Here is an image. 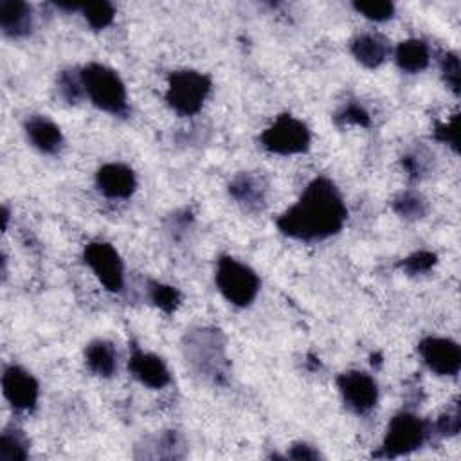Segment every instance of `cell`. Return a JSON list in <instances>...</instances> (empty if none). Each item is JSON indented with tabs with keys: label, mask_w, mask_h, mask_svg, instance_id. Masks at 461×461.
<instances>
[{
	"label": "cell",
	"mask_w": 461,
	"mask_h": 461,
	"mask_svg": "<svg viewBox=\"0 0 461 461\" xmlns=\"http://www.w3.org/2000/svg\"><path fill=\"white\" fill-rule=\"evenodd\" d=\"M348 207L344 198L326 176L313 178L299 196L276 221L277 229L299 241H321L339 234L346 223Z\"/></svg>",
	"instance_id": "obj_1"
},
{
	"label": "cell",
	"mask_w": 461,
	"mask_h": 461,
	"mask_svg": "<svg viewBox=\"0 0 461 461\" xmlns=\"http://www.w3.org/2000/svg\"><path fill=\"white\" fill-rule=\"evenodd\" d=\"M85 95L94 106L112 115H126L128 94L121 76L101 63H88L81 68Z\"/></svg>",
	"instance_id": "obj_2"
},
{
	"label": "cell",
	"mask_w": 461,
	"mask_h": 461,
	"mask_svg": "<svg viewBox=\"0 0 461 461\" xmlns=\"http://www.w3.org/2000/svg\"><path fill=\"white\" fill-rule=\"evenodd\" d=\"M430 423L409 411L396 412L385 429L382 447L375 454L376 457H400L418 450L430 434Z\"/></svg>",
	"instance_id": "obj_3"
},
{
	"label": "cell",
	"mask_w": 461,
	"mask_h": 461,
	"mask_svg": "<svg viewBox=\"0 0 461 461\" xmlns=\"http://www.w3.org/2000/svg\"><path fill=\"white\" fill-rule=\"evenodd\" d=\"M211 77L193 68L175 70L167 77L166 103L178 115L191 117L198 113L211 94Z\"/></svg>",
	"instance_id": "obj_4"
},
{
	"label": "cell",
	"mask_w": 461,
	"mask_h": 461,
	"mask_svg": "<svg viewBox=\"0 0 461 461\" xmlns=\"http://www.w3.org/2000/svg\"><path fill=\"white\" fill-rule=\"evenodd\" d=\"M220 294L238 308H245L254 303L261 281L258 274L245 263L232 256H220L214 274Z\"/></svg>",
	"instance_id": "obj_5"
},
{
	"label": "cell",
	"mask_w": 461,
	"mask_h": 461,
	"mask_svg": "<svg viewBox=\"0 0 461 461\" xmlns=\"http://www.w3.org/2000/svg\"><path fill=\"white\" fill-rule=\"evenodd\" d=\"M185 362H189L196 373L211 378L214 382H221L225 376V348L220 339L218 330L200 328L189 331L185 335Z\"/></svg>",
	"instance_id": "obj_6"
},
{
	"label": "cell",
	"mask_w": 461,
	"mask_h": 461,
	"mask_svg": "<svg viewBox=\"0 0 461 461\" xmlns=\"http://www.w3.org/2000/svg\"><path fill=\"white\" fill-rule=\"evenodd\" d=\"M259 142L267 151L276 155H299L310 149L312 133L301 119L283 113L263 130Z\"/></svg>",
	"instance_id": "obj_7"
},
{
	"label": "cell",
	"mask_w": 461,
	"mask_h": 461,
	"mask_svg": "<svg viewBox=\"0 0 461 461\" xmlns=\"http://www.w3.org/2000/svg\"><path fill=\"white\" fill-rule=\"evenodd\" d=\"M83 261L108 292L117 294L124 288V263L112 243L103 240L86 243Z\"/></svg>",
	"instance_id": "obj_8"
},
{
	"label": "cell",
	"mask_w": 461,
	"mask_h": 461,
	"mask_svg": "<svg viewBox=\"0 0 461 461\" xmlns=\"http://www.w3.org/2000/svg\"><path fill=\"white\" fill-rule=\"evenodd\" d=\"M337 387L344 403L358 414L369 412L378 403V384L366 371L351 369L340 373L337 376Z\"/></svg>",
	"instance_id": "obj_9"
},
{
	"label": "cell",
	"mask_w": 461,
	"mask_h": 461,
	"mask_svg": "<svg viewBox=\"0 0 461 461\" xmlns=\"http://www.w3.org/2000/svg\"><path fill=\"white\" fill-rule=\"evenodd\" d=\"M418 353L423 364L438 376H456L461 369L459 344L448 337L429 335L421 339Z\"/></svg>",
	"instance_id": "obj_10"
},
{
	"label": "cell",
	"mask_w": 461,
	"mask_h": 461,
	"mask_svg": "<svg viewBox=\"0 0 461 461\" xmlns=\"http://www.w3.org/2000/svg\"><path fill=\"white\" fill-rule=\"evenodd\" d=\"M2 391L5 400L18 411H32L40 396L36 378L27 369L14 364L4 369Z\"/></svg>",
	"instance_id": "obj_11"
},
{
	"label": "cell",
	"mask_w": 461,
	"mask_h": 461,
	"mask_svg": "<svg viewBox=\"0 0 461 461\" xmlns=\"http://www.w3.org/2000/svg\"><path fill=\"white\" fill-rule=\"evenodd\" d=\"M95 185L108 198H130L137 189V176L130 166L108 162L97 169Z\"/></svg>",
	"instance_id": "obj_12"
},
{
	"label": "cell",
	"mask_w": 461,
	"mask_h": 461,
	"mask_svg": "<svg viewBox=\"0 0 461 461\" xmlns=\"http://www.w3.org/2000/svg\"><path fill=\"white\" fill-rule=\"evenodd\" d=\"M229 194L247 212H258L267 203V182L258 173L241 171L230 180Z\"/></svg>",
	"instance_id": "obj_13"
},
{
	"label": "cell",
	"mask_w": 461,
	"mask_h": 461,
	"mask_svg": "<svg viewBox=\"0 0 461 461\" xmlns=\"http://www.w3.org/2000/svg\"><path fill=\"white\" fill-rule=\"evenodd\" d=\"M128 369L135 380H139L142 385L149 389H162L171 380L166 362L158 355L142 351L139 348L131 349Z\"/></svg>",
	"instance_id": "obj_14"
},
{
	"label": "cell",
	"mask_w": 461,
	"mask_h": 461,
	"mask_svg": "<svg viewBox=\"0 0 461 461\" xmlns=\"http://www.w3.org/2000/svg\"><path fill=\"white\" fill-rule=\"evenodd\" d=\"M27 140L41 153L56 155L63 146V133L56 122L45 115H32L25 121Z\"/></svg>",
	"instance_id": "obj_15"
},
{
	"label": "cell",
	"mask_w": 461,
	"mask_h": 461,
	"mask_svg": "<svg viewBox=\"0 0 461 461\" xmlns=\"http://www.w3.org/2000/svg\"><path fill=\"white\" fill-rule=\"evenodd\" d=\"M349 50L360 65L366 68H376L389 58L391 45L387 38L378 32H364L353 38Z\"/></svg>",
	"instance_id": "obj_16"
},
{
	"label": "cell",
	"mask_w": 461,
	"mask_h": 461,
	"mask_svg": "<svg viewBox=\"0 0 461 461\" xmlns=\"http://www.w3.org/2000/svg\"><path fill=\"white\" fill-rule=\"evenodd\" d=\"M0 27H2V32L11 38H22L29 34L32 29L31 5L20 0H2Z\"/></svg>",
	"instance_id": "obj_17"
},
{
	"label": "cell",
	"mask_w": 461,
	"mask_h": 461,
	"mask_svg": "<svg viewBox=\"0 0 461 461\" xmlns=\"http://www.w3.org/2000/svg\"><path fill=\"white\" fill-rule=\"evenodd\" d=\"M394 61L400 70L409 74H418L429 67L430 50L423 40L409 38L396 45Z\"/></svg>",
	"instance_id": "obj_18"
},
{
	"label": "cell",
	"mask_w": 461,
	"mask_h": 461,
	"mask_svg": "<svg viewBox=\"0 0 461 461\" xmlns=\"http://www.w3.org/2000/svg\"><path fill=\"white\" fill-rule=\"evenodd\" d=\"M85 362L94 375L110 378L117 371V351L112 342L97 339L85 348Z\"/></svg>",
	"instance_id": "obj_19"
},
{
	"label": "cell",
	"mask_w": 461,
	"mask_h": 461,
	"mask_svg": "<svg viewBox=\"0 0 461 461\" xmlns=\"http://www.w3.org/2000/svg\"><path fill=\"white\" fill-rule=\"evenodd\" d=\"M29 456V441L22 430L11 427L0 434V461H23Z\"/></svg>",
	"instance_id": "obj_20"
},
{
	"label": "cell",
	"mask_w": 461,
	"mask_h": 461,
	"mask_svg": "<svg viewBox=\"0 0 461 461\" xmlns=\"http://www.w3.org/2000/svg\"><path fill=\"white\" fill-rule=\"evenodd\" d=\"M393 211L405 220H420L427 214V200L412 189L402 191L393 198Z\"/></svg>",
	"instance_id": "obj_21"
},
{
	"label": "cell",
	"mask_w": 461,
	"mask_h": 461,
	"mask_svg": "<svg viewBox=\"0 0 461 461\" xmlns=\"http://www.w3.org/2000/svg\"><path fill=\"white\" fill-rule=\"evenodd\" d=\"M79 11L83 13L86 23L95 31L108 27L115 16V7L110 2H86L81 4Z\"/></svg>",
	"instance_id": "obj_22"
},
{
	"label": "cell",
	"mask_w": 461,
	"mask_h": 461,
	"mask_svg": "<svg viewBox=\"0 0 461 461\" xmlns=\"http://www.w3.org/2000/svg\"><path fill=\"white\" fill-rule=\"evenodd\" d=\"M149 299L151 303L162 310L164 313H173L178 306H180V301H182V295L180 292L171 286V285H164V283H157V281H151L149 283Z\"/></svg>",
	"instance_id": "obj_23"
},
{
	"label": "cell",
	"mask_w": 461,
	"mask_h": 461,
	"mask_svg": "<svg viewBox=\"0 0 461 461\" xmlns=\"http://www.w3.org/2000/svg\"><path fill=\"white\" fill-rule=\"evenodd\" d=\"M58 90L61 94V97L74 104L77 101H81L85 97V86H83V79H81V68H68V70H61L58 76Z\"/></svg>",
	"instance_id": "obj_24"
},
{
	"label": "cell",
	"mask_w": 461,
	"mask_h": 461,
	"mask_svg": "<svg viewBox=\"0 0 461 461\" xmlns=\"http://www.w3.org/2000/svg\"><path fill=\"white\" fill-rule=\"evenodd\" d=\"M353 9L371 22H387L394 16V4L387 2V0L355 2Z\"/></svg>",
	"instance_id": "obj_25"
},
{
	"label": "cell",
	"mask_w": 461,
	"mask_h": 461,
	"mask_svg": "<svg viewBox=\"0 0 461 461\" xmlns=\"http://www.w3.org/2000/svg\"><path fill=\"white\" fill-rule=\"evenodd\" d=\"M436 263H438V256L434 252L416 250L400 261V268L407 276H420V274H427Z\"/></svg>",
	"instance_id": "obj_26"
},
{
	"label": "cell",
	"mask_w": 461,
	"mask_h": 461,
	"mask_svg": "<svg viewBox=\"0 0 461 461\" xmlns=\"http://www.w3.org/2000/svg\"><path fill=\"white\" fill-rule=\"evenodd\" d=\"M441 76H443L447 88H450L454 95H459L461 67H459V58L456 52H447L441 58Z\"/></svg>",
	"instance_id": "obj_27"
},
{
	"label": "cell",
	"mask_w": 461,
	"mask_h": 461,
	"mask_svg": "<svg viewBox=\"0 0 461 461\" xmlns=\"http://www.w3.org/2000/svg\"><path fill=\"white\" fill-rule=\"evenodd\" d=\"M434 139L445 146H448L454 153H457L459 142V113L452 115L447 122H439L434 128Z\"/></svg>",
	"instance_id": "obj_28"
},
{
	"label": "cell",
	"mask_w": 461,
	"mask_h": 461,
	"mask_svg": "<svg viewBox=\"0 0 461 461\" xmlns=\"http://www.w3.org/2000/svg\"><path fill=\"white\" fill-rule=\"evenodd\" d=\"M335 121L339 124H355V126H362L367 128L371 124V117L367 113V110L364 106H360L358 103H349L346 104L337 115Z\"/></svg>",
	"instance_id": "obj_29"
},
{
	"label": "cell",
	"mask_w": 461,
	"mask_h": 461,
	"mask_svg": "<svg viewBox=\"0 0 461 461\" xmlns=\"http://www.w3.org/2000/svg\"><path fill=\"white\" fill-rule=\"evenodd\" d=\"M459 409L457 405H452V409H447L443 414H439L434 427L439 436H456L459 432Z\"/></svg>",
	"instance_id": "obj_30"
},
{
	"label": "cell",
	"mask_w": 461,
	"mask_h": 461,
	"mask_svg": "<svg viewBox=\"0 0 461 461\" xmlns=\"http://www.w3.org/2000/svg\"><path fill=\"white\" fill-rule=\"evenodd\" d=\"M286 457L288 459H297V461H313V459H319L321 454L315 447H312L308 443H295L286 452Z\"/></svg>",
	"instance_id": "obj_31"
},
{
	"label": "cell",
	"mask_w": 461,
	"mask_h": 461,
	"mask_svg": "<svg viewBox=\"0 0 461 461\" xmlns=\"http://www.w3.org/2000/svg\"><path fill=\"white\" fill-rule=\"evenodd\" d=\"M402 166L405 167V171L409 173L411 178H421L423 171L427 169L420 153H409V155L402 157Z\"/></svg>",
	"instance_id": "obj_32"
}]
</instances>
